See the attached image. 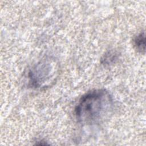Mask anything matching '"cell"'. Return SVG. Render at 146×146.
<instances>
[{
  "label": "cell",
  "mask_w": 146,
  "mask_h": 146,
  "mask_svg": "<svg viewBox=\"0 0 146 146\" xmlns=\"http://www.w3.org/2000/svg\"><path fill=\"white\" fill-rule=\"evenodd\" d=\"M133 45L136 50L140 52H145V33H140L133 39Z\"/></svg>",
  "instance_id": "3"
},
{
  "label": "cell",
  "mask_w": 146,
  "mask_h": 146,
  "mask_svg": "<svg viewBox=\"0 0 146 146\" xmlns=\"http://www.w3.org/2000/svg\"><path fill=\"white\" fill-rule=\"evenodd\" d=\"M113 108V100L105 90H95L86 94L79 100L75 110L78 121L92 125L107 118Z\"/></svg>",
  "instance_id": "1"
},
{
  "label": "cell",
  "mask_w": 146,
  "mask_h": 146,
  "mask_svg": "<svg viewBox=\"0 0 146 146\" xmlns=\"http://www.w3.org/2000/svg\"><path fill=\"white\" fill-rule=\"evenodd\" d=\"M59 64L55 59L47 57L35 65L29 71V84L35 88H46L52 85L59 75Z\"/></svg>",
  "instance_id": "2"
}]
</instances>
